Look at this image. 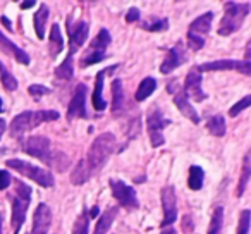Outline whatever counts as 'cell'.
Instances as JSON below:
<instances>
[{
	"mask_svg": "<svg viewBox=\"0 0 251 234\" xmlns=\"http://www.w3.org/2000/svg\"><path fill=\"white\" fill-rule=\"evenodd\" d=\"M50 91H52L50 88L42 86V84H31V86H28V93L35 98H40V97H43V95H49Z\"/></svg>",
	"mask_w": 251,
	"mask_h": 234,
	"instance_id": "obj_39",
	"label": "cell"
},
{
	"mask_svg": "<svg viewBox=\"0 0 251 234\" xmlns=\"http://www.w3.org/2000/svg\"><path fill=\"white\" fill-rule=\"evenodd\" d=\"M141 28L147 29V31H165V29H169V19H148V21L141 23Z\"/></svg>",
	"mask_w": 251,
	"mask_h": 234,
	"instance_id": "obj_33",
	"label": "cell"
},
{
	"mask_svg": "<svg viewBox=\"0 0 251 234\" xmlns=\"http://www.w3.org/2000/svg\"><path fill=\"white\" fill-rule=\"evenodd\" d=\"M86 98H88V88L84 83H79L74 90V95L71 98V104L67 107V121H73L76 117L86 119L88 110H86Z\"/></svg>",
	"mask_w": 251,
	"mask_h": 234,
	"instance_id": "obj_11",
	"label": "cell"
},
{
	"mask_svg": "<svg viewBox=\"0 0 251 234\" xmlns=\"http://www.w3.org/2000/svg\"><path fill=\"white\" fill-rule=\"evenodd\" d=\"M0 21L4 23V26H5V28L9 29V31H12V25H11V21H9V19L5 18V16H2V18H0Z\"/></svg>",
	"mask_w": 251,
	"mask_h": 234,
	"instance_id": "obj_45",
	"label": "cell"
},
{
	"mask_svg": "<svg viewBox=\"0 0 251 234\" xmlns=\"http://www.w3.org/2000/svg\"><path fill=\"white\" fill-rule=\"evenodd\" d=\"M206 130H208V133L213 134V136L222 138L227 131L224 115H212V117H208V121H206Z\"/></svg>",
	"mask_w": 251,
	"mask_h": 234,
	"instance_id": "obj_28",
	"label": "cell"
},
{
	"mask_svg": "<svg viewBox=\"0 0 251 234\" xmlns=\"http://www.w3.org/2000/svg\"><path fill=\"white\" fill-rule=\"evenodd\" d=\"M28 207H29V202L21 200L19 196H14V200H12V220H11L14 234H19V231H21L23 224H25V220H26Z\"/></svg>",
	"mask_w": 251,
	"mask_h": 234,
	"instance_id": "obj_19",
	"label": "cell"
},
{
	"mask_svg": "<svg viewBox=\"0 0 251 234\" xmlns=\"http://www.w3.org/2000/svg\"><path fill=\"white\" fill-rule=\"evenodd\" d=\"M98 212H100V208H98V205L91 207V208L88 210V213H90V219H93V217H98Z\"/></svg>",
	"mask_w": 251,
	"mask_h": 234,
	"instance_id": "obj_44",
	"label": "cell"
},
{
	"mask_svg": "<svg viewBox=\"0 0 251 234\" xmlns=\"http://www.w3.org/2000/svg\"><path fill=\"white\" fill-rule=\"evenodd\" d=\"M155 90H157V79H155V78H151V76H147L140 83V86H138L134 98H136L138 102H143V100H147L148 97H151Z\"/></svg>",
	"mask_w": 251,
	"mask_h": 234,
	"instance_id": "obj_27",
	"label": "cell"
},
{
	"mask_svg": "<svg viewBox=\"0 0 251 234\" xmlns=\"http://www.w3.org/2000/svg\"><path fill=\"white\" fill-rule=\"evenodd\" d=\"M171 93H172V98H174V104H176V107H177V110L184 115L186 119H189L191 123L198 124L200 123V115H198V112L195 110V107L191 105L189 98L186 97L184 90H182V88H179V90H172Z\"/></svg>",
	"mask_w": 251,
	"mask_h": 234,
	"instance_id": "obj_17",
	"label": "cell"
},
{
	"mask_svg": "<svg viewBox=\"0 0 251 234\" xmlns=\"http://www.w3.org/2000/svg\"><path fill=\"white\" fill-rule=\"evenodd\" d=\"M212 19H213V12H205V14L198 16L189 25L188 33H193V35H198L201 38H205V35H208L210 28H212Z\"/></svg>",
	"mask_w": 251,
	"mask_h": 234,
	"instance_id": "obj_20",
	"label": "cell"
},
{
	"mask_svg": "<svg viewBox=\"0 0 251 234\" xmlns=\"http://www.w3.org/2000/svg\"><path fill=\"white\" fill-rule=\"evenodd\" d=\"M5 133V121L0 119V140H2V134Z\"/></svg>",
	"mask_w": 251,
	"mask_h": 234,
	"instance_id": "obj_46",
	"label": "cell"
},
{
	"mask_svg": "<svg viewBox=\"0 0 251 234\" xmlns=\"http://www.w3.org/2000/svg\"><path fill=\"white\" fill-rule=\"evenodd\" d=\"M188 47L193 52H198V50H201L205 47V38H201L198 35H193V33H188Z\"/></svg>",
	"mask_w": 251,
	"mask_h": 234,
	"instance_id": "obj_38",
	"label": "cell"
},
{
	"mask_svg": "<svg viewBox=\"0 0 251 234\" xmlns=\"http://www.w3.org/2000/svg\"><path fill=\"white\" fill-rule=\"evenodd\" d=\"M162 200V210H164V220H162V229L172 227V224L177 220V196H176L174 186H165L160 193Z\"/></svg>",
	"mask_w": 251,
	"mask_h": 234,
	"instance_id": "obj_8",
	"label": "cell"
},
{
	"mask_svg": "<svg viewBox=\"0 0 251 234\" xmlns=\"http://www.w3.org/2000/svg\"><path fill=\"white\" fill-rule=\"evenodd\" d=\"M117 212H119L117 207H110V208L105 210V212L100 215V219H98L97 226H95L93 234H107L112 226V222H114L115 217H117Z\"/></svg>",
	"mask_w": 251,
	"mask_h": 234,
	"instance_id": "obj_24",
	"label": "cell"
},
{
	"mask_svg": "<svg viewBox=\"0 0 251 234\" xmlns=\"http://www.w3.org/2000/svg\"><path fill=\"white\" fill-rule=\"evenodd\" d=\"M0 78H2V86H4L7 91H14L16 88H18V79L9 73L7 67H5L2 62H0Z\"/></svg>",
	"mask_w": 251,
	"mask_h": 234,
	"instance_id": "obj_34",
	"label": "cell"
},
{
	"mask_svg": "<svg viewBox=\"0 0 251 234\" xmlns=\"http://www.w3.org/2000/svg\"><path fill=\"white\" fill-rule=\"evenodd\" d=\"M88 229H90V213L84 208L81 212V215L76 219V222H74L73 234H88Z\"/></svg>",
	"mask_w": 251,
	"mask_h": 234,
	"instance_id": "obj_32",
	"label": "cell"
},
{
	"mask_svg": "<svg viewBox=\"0 0 251 234\" xmlns=\"http://www.w3.org/2000/svg\"><path fill=\"white\" fill-rule=\"evenodd\" d=\"M16 184V196H19L21 200H26V202H31V188H29L28 184H25L23 181H19V179H16L14 181Z\"/></svg>",
	"mask_w": 251,
	"mask_h": 234,
	"instance_id": "obj_37",
	"label": "cell"
},
{
	"mask_svg": "<svg viewBox=\"0 0 251 234\" xmlns=\"http://www.w3.org/2000/svg\"><path fill=\"white\" fill-rule=\"evenodd\" d=\"M201 73L206 71H237L244 76H251V60H213L198 66Z\"/></svg>",
	"mask_w": 251,
	"mask_h": 234,
	"instance_id": "obj_12",
	"label": "cell"
},
{
	"mask_svg": "<svg viewBox=\"0 0 251 234\" xmlns=\"http://www.w3.org/2000/svg\"><path fill=\"white\" fill-rule=\"evenodd\" d=\"M203 181H205V171L200 165H191L189 167L188 176V186L193 191H200L203 188Z\"/></svg>",
	"mask_w": 251,
	"mask_h": 234,
	"instance_id": "obj_29",
	"label": "cell"
},
{
	"mask_svg": "<svg viewBox=\"0 0 251 234\" xmlns=\"http://www.w3.org/2000/svg\"><path fill=\"white\" fill-rule=\"evenodd\" d=\"M4 233V224H2V212H0V234Z\"/></svg>",
	"mask_w": 251,
	"mask_h": 234,
	"instance_id": "obj_47",
	"label": "cell"
},
{
	"mask_svg": "<svg viewBox=\"0 0 251 234\" xmlns=\"http://www.w3.org/2000/svg\"><path fill=\"white\" fill-rule=\"evenodd\" d=\"M91 176H93V174H91L86 160H84V158H81V160L76 164V167L73 169V172H71V182H73L74 186H81V184H84L86 181H90Z\"/></svg>",
	"mask_w": 251,
	"mask_h": 234,
	"instance_id": "obj_23",
	"label": "cell"
},
{
	"mask_svg": "<svg viewBox=\"0 0 251 234\" xmlns=\"http://www.w3.org/2000/svg\"><path fill=\"white\" fill-rule=\"evenodd\" d=\"M224 224V207H215L212 213V220H210V227L206 234H220Z\"/></svg>",
	"mask_w": 251,
	"mask_h": 234,
	"instance_id": "obj_31",
	"label": "cell"
},
{
	"mask_svg": "<svg viewBox=\"0 0 251 234\" xmlns=\"http://www.w3.org/2000/svg\"><path fill=\"white\" fill-rule=\"evenodd\" d=\"M248 107H251V95H246V97H243L239 102H236V104L229 108V115L230 117H236V115H239L243 110H246Z\"/></svg>",
	"mask_w": 251,
	"mask_h": 234,
	"instance_id": "obj_36",
	"label": "cell"
},
{
	"mask_svg": "<svg viewBox=\"0 0 251 234\" xmlns=\"http://www.w3.org/2000/svg\"><path fill=\"white\" fill-rule=\"evenodd\" d=\"M73 59H74V57L66 55V59L62 60V64H60V66L55 69V78H59V79H62V81H67V79H71V78L74 76Z\"/></svg>",
	"mask_w": 251,
	"mask_h": 234,
	"instance_id": "obj_30",
	"label": "cell"
},
{
	"mask_svg": "<svg viewBox=\"0 0 251 234\" xmlns=\"http://www.w3.org/2000/svg\"><path fill=\"white\" fill-rule=\"evenodd\" d=\"M35 4H36L35 0H25V2H21V4H19V7H21V9H29V7H33Z\"/></svg>",
	"mask_w": 251,
	"mask_h": 234,
	"instance_id": "obj_42",
	"label": "cell"
},
{
	"mask_svg": "<svg viewBox=\"0 0 251 234\" xmlns=\"http://www.w3.org/2000/svg\"><path fill=\"white\" fill-rule=\"evenodd\" d=\"M226 12L224 18L220 21V26L217 29L220 36H230L232 33H236L237 29H241L246 16L251 11V4H239V2H226L224 4Z\"/></svg>",
	"mask_w": 251,
	"mask_h": 234,
	"instance_id": "obj_3",
	"label": "cell"
},
{
	"mask_svg": "<svg viewBox=\"0 0 251 234\" xmlns=\"http://www.w3.org/2000/svg\"><path fill=\"white\" fill-rule=\"evenodd\" d=\"M12 182V176L7 171H0V189H7Z\"/></svg>",
	"mask_w": 251,
	"mask_h": 234,
	"instance_id": "obj_40",
	"label": "cell"
},
{
	"mask_svg": "<svg viewBox=\"0 0 251 234\" xmlns=\"http://www.w3.org/2000/svg\"><path fill=\"white\" fill-rule=\"evenodd\" d=\"M115 69H117V64L98 71L97 81H95V90H93V95H91V104H93V108L97 112H103L105 108H107V102H105V98H103V83H105V76H107V73L115 71Z\"/></svg>",
	"mask_w": 251,
	"mask_h": 234,
	"instance_id": "obj_15",
	"label": "cell"
},
{
	"mask_svg": "<svg viewBox=\"0 0 251 234\" xmlns=\"http://www.w3.org/2000/svg\"><path fill=\"white\" fill-rule=\"evenodd\" d=\"M244 60H251V40L248 42L246 50H244Z\"/></svg>",
	"mask_w": 251,
	"mask_h": 234,
	"instance_id": "obj_43",
	"label": "cell"
},
{
	"mask_svg": "<svg viewBox=\"0 0 251 234\" xmlns=\"http://www.w3.org/2000/svg\"><path fill=\"white\" fill-rule=\"evenodd\" d=\"M5 165L9 169H14L16 172L23 174L25 178L35 181L36 184H40L42 188H53L55 184V179H53V174L49 171H45L43 167H38L35 164H29L28 160H21V158H9L5 160Z\"/></svg>",
	"mask_w": 251,
	"mask_h": 234,
	"instance_id": "obj_4",
	"label": "cell"
},
{
	"mask_svg": "<svg viewBox=\"0 0 251 234\" xmlns=\"http://www.w3.org/2000/svg\"><path fill=\"white\" fill-rule=\"evenodd\" d=\"M251 227V210H243L239 215V226H237V234H250Z\"/></svg>",
	"mask_w": 251,
	"mask_h": 234,
	"instance_id": "obj_35",
	"label": "cell"
},
{
	"mask_svg": "<svg viewBox=\"0 0 251 234\" xmlns=\"http://www.w3.org/2000/svg\"><path fill=\"white\" fill-rule=\"evenodd\" d=\"M126 105V95L124 90H122V81L121 79H115L112 83V112L115 115H119L122 112Z\"/></svg>",
	"mask_w": 251,
	"mask_h": 234,
	"instance_id": "obj_26",
	"label": "cell"
},
{
	"mask_svg": "<svg viewBox=\"0 0 251 234\" xmlns=\"http://www.w3.org/2000/svg\"><path fill=\"white\" fill-rule=\"evenodd\" d=\"M59 117L60 115L57 110H25L12 119L11 126H9V133L12 134V138H21L25 133L33 131L40 124L52 123Z\"/></svg>",
	"mask_w": 251,
	"mask_h": 234,
	"instance_id": "obj_1",
	"label": "cell"
},
{
	"mask_svg": "<svg viewBox=\"0 0 251 234\" xmlns=\"http://www.w3.org/2000/svg\"><path fill=\"white\" fill-rule=\"evenodd\" d=\"M23 152L40 160H45V164L50 160V155H52V145L47 136L42 134H36V136H29L23 141Z\"/></svg>",
	"mask_w": 251,
	"mask_h": 234,
	"instance_id": "obj_9",
	"label": "cell"
},
{
	"mask_svg": "<svg viewBox=\"0 0 251 234\" xmlns=\"http://www.w3.org/2000/svg\"><path fill=\"white\" fill-rule=\"evenodd\" d=\"M182 90H184L186 97H188L189 100H195V102L206 100V93L201 88V71H200L198 66L191 67L189 73L186 74V81H184Z\"/></svg>",
	"mask_w": 251,
	"mask_h": 234,
	"instance_id": "obj_13",
	"label": "cell"
},
{
	"mask_svg": "<svg viewBox=\"0 0 251 234\" xmlns=\"http://www.w3.org/2000/svg\"><path fill=\"white\" fill-rule=\"evenodd\" d=\"M49 16H50V11H49V5L47 4L40 5V9L35 12V16H33V26H35V33H36V38L38 40L45 38V29H47V23H49Z\"/></svg>",
	"mask_w": 251,
	"mask_h": 234,
	"instance_id": "obj_21",
	"label": "cell"
},
{
	"mask_svg": "<svg viewBox=\"0 0 251 234\" xmlns=\"http://www.w3.org/2000/svg\"><path fill=\"white\" fill-rule=\"evenodd\" d=\"M0 50L4 53H7V55H11L12 59H16V62L23 64V66H29V62H31V59H29V55L26 53V50H23L21 47H18L14 42H11L2 31H0Z\"/></svg>",
	"mask_w": 251,
	"mask_h": 234,
	"instance_id": "obj_18",
	"label": "cell"
},
{
	"mask_svg": "<svg viewBox=\"0 0 251 234\" xmlns=\"http://www.w3.org/2000/svg\"><path fill=\"white\" fill-rule=\"evenodd\" d=\"M171 124V119H167L164 115V112L158 107L151 108L148 112L147 117V128H148V134H150V143L153 148H158L165 143L164 138V130Z\"/></svg>",
	"mask_w": 251,
	"mask_h": 234,
	"instance_id": "obj_6",
	"label": "cell"
},
{
	"mask_svg": "<svg viewBox=\"0 0 251 234\" xmlns=\"http://www.w3.org/2000/svg\"><path fill=\"white\" fill-rule=\"evenodd\" d=\"M115 147H117V141H115V136L112 133H101L98 138H95V141L90 147V152L84 157L91 174H97L105 167L110 155L115 152Z\"/></svg>",
	"mask_w": 251,
	"mask_h": 234,
	"instance_id": "obj_2",
	"label": "cell"
},
{
	"mask_svg": "<svg viewBox=\"0 0 251 234\" xmlns=\"http://www.w3.org/2000/svg\"><path fill=\"white\" fill-rule=\"evenodd\" d=\"M67 33H69V52L67 55L74 57L76 52L84 45V42L88 40V33H90V26L86 21H71V16L67 18Z\"/></svg>",
	"mask_w": 251,
	"mask_h": 234,
	"instance_id": "obj_10",
	"label": "cell"
},
{
	"mask_svg": "<svg viewBox=\"0 0 251 234\" xmlns=\"http://www.w3.org/2000/svg\"><path fill=\"white\" fill-rule=\"evenodd\" d=\"M186 59H188V57H186L184 45H182L181 42L176 43V45L167 52V57H165V60L162 62L160 73L162 74H171L172 71H176L179 66H182V64L186 62Z\"/></svg>",
	"mask_w": 251,
	"mask_h": 234,
	"instance_id": "obj_14",
	"label": "cell"
},
{
	"mask_svg": "<svg viewBox=\"0 0 251 234\" xmlns=\"http://www.w3.org/2000/svg\"><path fill=\"white\" fill-rule=\"evenodd\" d=\"M4 112V102H2V98H0V114Z\"/></svg>",
	"mask_w": 251,
	"mask_h": 234,
	"instance_id": "obj_48",
	"label": "cell"
},
{
	"mask_svg": "<svg viewBox=\"0 0 251 234\" xmlns=\"http://www.w3.org/2000/svg\"><path fill=\"white\" fill-rule=\"evenodd\" d=\"M50 224H52V210L47 203H40L33 213L31 234H49Z\"/></svg>",
	"mask_w": 251,
	"mask_h": 234,
	"instance_id": "obj_16",
	"label": "cell"
},
{
	"mask_svg": "<svg viewBox=\"0 0 251 234\" xmlns=\"http://www.w3.org/2000/svg\"><path fill=\"white\" fill-rule=\"evenodd\" d=\"M108 186H110L112 196L119 202V205L124 207V208H138L140 207V202H138L136 196V189L133 186L126 184L121 179H110L108 181Z\"/></svg>",
	"mask_w": 251,
	"mask_h": 234,
	"instance_id": "obj_7",
	"label": "cell"
},
{
	"mask_svg": "<svg viewBox=\"0 0 251 234\" xmlns=\"http://www.w3.org/2000/svg\"><path fill=\"white\" fill-rule=\"evenodd\" d=\"M110 42H112L110 33L105 28H101L100 31H98V35L93 38V42L90 43V47H88V50L84 52V55L81 57V60H79L81 67H90V66H93V64H98L107 59V49H108V45H110Z\"/></svg>",
	"mask_w": 251,
	"mask_h": 234,
	"instance_id": "obj_5",
	"label": "cell"
},
{
	"mask_svg": "<svg viewBox=\"0 0 251 234\" xmlns=\"http://www.w3.org/2000/svg\"><path fill=\"white\" fill-rule=\"evenodd\" d=\"M140 9L136 7H131L129 11H127V14H126V23H136L140 21Z\"/></svg>",
	"mask_w": 251,
	"mask_h": 234,
	"instance_id": "obj_41",
	"label": "cell"
},
{
	"mask_svg": "<svg viewBox=\"0 0 251 234\" xmlns=\"http://www.w3.org/2000/svg\"><path fill=\"white\" fill-rule=\"evenodd\" d=\"M251 179V150L244 155L243 158V167H241V178L239 182H237V189H236V195L237 196H243L244 191H246V186Z\"/></svg>",
	"mask_w": 251,
	"mask_h": 234,
	"instance_id": "obj_25",
	"label": "cell"
},
{
	"mask_svg": "<svg viewBox=\"0 0 251 234\" xmlns=\"http://www.w3.org/2000/svg\"><path fill=\"white\" fill-rule=\"evenodd\" d=\"M49 50H50V57H52V59H57V55L64 50V38H62V33H60V28L57 23L52 25V28H50Z\"/></svg>",
	"mask_w": 251,
	"mask_h": 234,
	"instance_id": "obj_22",
	"label": "cell"
}]
</instances>
